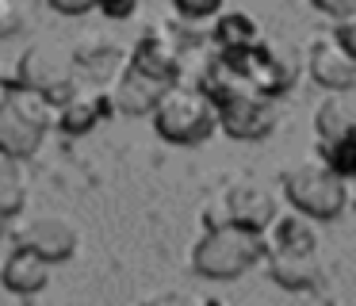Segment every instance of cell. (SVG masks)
Wrapping results in <instances>:
<instances>
[{
	"label": "cell",
	"mask_w": 356,
	"mask_h": 306,
	"mask_svg": "<svg viewBox=\"0 0 356 306\" xmlns=\"http://www.w3.org/2000/svg\"><path fill=\"white\" fill-rule=\"evenodd\" d=\"M27 203V172L19 168V161L0 157V222L16 218Z\"/></svg>",
	"instance_id": "obj_20"
},
{
	"label": "cell",
	"mask_w": 356,
	"mask_h": 306,
	"mask_svg": "<svg viewBox=\"0 0 356 306\" xmlns=\"http://www.w3.org/2000/svg\"><path fill=\"white\" fill-rule=\"evenodd\" d=\"M169 88L172 84L154 81V76H146V73L127 65L123 73L115 76V84H111V107H115L119 115H134V119H138V115H149V119H154V111L161 107V99Z\"/></svg>",
	"instance_id": "obj_12"
},
{
	"label": "cell",
	"mask_w": 356,
	"mask_h": 306,
	"mask_svg": "<svg viewBox=\"0 0 356 306\" xmlns=\"http://www.w3.org/2000/svg\"><path fill=\"white\" fill-rule=\"evenodd\" d=\"M234 69H238L241 84H245L253 96H264L276 104L280 96H287L295 84V65L287 58H280L272 46H257V50H245V54H222Z\"/></svg>",
	"instance_id": "obj_7"
},
{
	"label": "cell",
	"mask_w": 356,
	"mask_h": 306,
	"mask_svg": "<svg viewBox=\"0 0 356 306\" xmlns=\"http://www.w3.org/2000/svg\"><path fill=\"white\" fill-rule=\"evenodd\" d=\"M218 127V107L207 92L195 84H172L165 92L161 107L154 111V130L172 145H195L207 142Z\"/></svg>",
	"instance_id": "obj_4"
},
{
	"label": "cell",
	"mask_w": 356,
	"mask_h": 306,
	"mask_svg": "<svg viewBox=\"0 0 356 306\" xmlns=\"http://www.w3.org/2000/svg\"><path fill=\"white\" fill-rule=\"evenodd\" d=\"M100 12L108 15V19H131V15L138 12V4H134V0H104Z\"/></svg>",
	"instance_id": "obj_27"
},
{
	"label": "cell",
	"mask_w": 356,
	"mask_h": 306,
	"mask_svg": "<svg viewBox=\"0 0 356 306\" xmlns=\"http://www.w3.org/2000/svg\"><path fill=\"white\" fill-rule=\"evenodd\" d=\"M284 191L287 203L295 207V214H307L310 222H330L337 214H345L348 207V184L325 165L322 157L318 161H299L284 172Z\"/></svg>",
	"instance_id": "obj_3"
},
{
	"label": "cell",
	"mask_w": 356,
	"mask_h": 306,
	"mask_svg": "<svg viewBox=\"0 0 356 306\" xmlns=\"http://www.w3.org/2000/svg\"><path fill=\"white\" fill-rule=\"evenodd\" d=\"M4 92H8V88H4V84H0V99H4Z\"/></svg>",
	"instance_id": "obj_29"
},
{
	"label": "cell",
	"mask_w": 356,
	"mask_h": 306,
	"mask_svg": "<svg viewBox=\"0 0 356 306\" xmlns=\"http://www.w3.org/2000/svg\"><path fill=\"white\" fill-rule=\"evenodd\" d=\"M280 111L264 96H230L218 104V127L238 142H261L276 130Z\"/></svg>",
	"instance_id": "obj_9"
},
{
	"label": "cell",
	"mask_w": 356,
	"mask_h": 306,
	"mask_svg": "<svg viewBox=\"0 0 356 306\" xmlns=\"http://www.w3.org/2000/svg\"><path fill=\"white\" fill-rule=\"evenodd\" d=\"M111 111H115V107H111V92H85L81 88L65 107H58L54 127L65 130V134H88V130H92L96 122H104Z\"/></svg>",
	"instance_id": "obj_14"
},
{
	"label": "cell",
	"mask_w": 356,
	"mask_h": 306,
	"mask_svg": "<svg viewBox=\"0 0 356 306\" xmlns=\"http://www.w3.org/2000/svg\"><path fill=\"white\" fill-rule=\"evenodd\" d=\"M184 42H188V35H177L172 27H149L134 42L127 65L154 76V81L180 84V76H184Z\"/></svg>",
	"instance_id": "obj_8"
},
{
	"label": "cell",
	"mask_w": 356,
	"mask_h": 306,
	"mask_svg": "<svg viewBox=\"0 0 356 306\" xmlns=\"http://www.w3.org/2000/svg\"><path fill=\"white\" fill-rule=\"evenodd\" d=\"M50 122H58V107L39 92L12 84L0 99V157L4 161L35 157Z\"/></svg>",
	"instance_id": "obj_2"
},
{
	"label": "cell",
	"mask_w": 356,
	"mask_h": 306,
	"mask_svg": "<svg viewBox=\"0 0 356 306\" xmlns=\"http://www.w3.org/2000/svg\"><path fill=\"white\" fill-rule=\"evenodd\" d=\"M211 42L215 54H245L261 46V23L249 12H222L211 23Z\"/></svg>",
	"instance_id": "obj_15"
},
{
	"label": "cell",
	"mask_w": 356,
	"mask_h": 306,
	"mask_svg": "<svg viewBox=\"0 0 356 306\" xmlns=\"http://www.w3.org/2000/svg\"><path fill=\"white\" fill-rule=\"evenodd\" d=\"M314 8L322 15H330L333 19V27H337V23H345V19H353L356 15V0H314Z\"/></svg>",
	"instance_id": "obj_25"
},
{
	"label": "cell",
	"mask_w": 356,
	"mask_h": 306,
	"mask_svg": "<svg viewBox=\"0 0 356 306\" xmlns=\"http://www.w3.org/2000/svg\"><path fill=\"white\" fill-rule=\"evenodd\" d=\"M16 84L47 96L54 107H65L81 92L77 76H73V61L50 42H35L24 50V58L16 65Z\"/></svg>",
	"instance_id": "obj_6"
},
{
	"label": "cell",
	"mask_w": 356,
	"mask_h": 306,
	"mask_svg": "<svg viewBox=\"0 0 356 306\" xmlns=\"http://www.w3.org/2000/svg\"><path fill=\"white\" fill-rule=\"evenodd\" d=\"M333 38H337V42L356 58V15H353V19H345V23H337V27H333Z\"/></svg>",
	"instance_id": "obj_28"
},
{
	"label": "cell",
	"mask_w": 356,
	"mask_h": 306,
	"mask_svg": "<svg viewBox=\"0 0 356 306\" xmlns=\"http://www.w3.org/2000/svg\"><path fill=\"white\" fill-rule=\"evenodd\" d=\"M318 142H337L345 134H356V92H333L322 99L314 115Z\"/></svg>",
	"instance_id": "obj_18"
},
{
	"label": "cell",
	"mask_w": 356,
	"mask_h": 306,
	"mask_svg": "<svg viewBox=\"0 0 356 306\" xmlns=\"http://www.w3.org/2000/svg\"><path fill=\"white\" fill-rule=\"evenodd\" d=\"M268 275L284 291H314L322 283V264L318 257H299V252H268Z\"/></svg>",
	"instance_id": "obj_16"
},
{
	"label": "cell",
	"mask_w": 356,
	"mask_h": 306,
	"mask_svg": "<svg viewBox=\"0 0 356 306\" xmlns=\"http://www.w3.org/2000/svg\"><path fill=\"white\" fill-rule=\"evenodd\" d=\"M0 283L12 291V295H35L50 283V264L42 257H35L31 249H12L0 264Z\"/></svg>",
	"instance_id": "obj_13"
},
{
	"label": "cell",
	"mask_w": 356,
	"mask_h": 306,
	"mask_svg": "<svg viewBox=\"0 0 356 306\" xmlns=\"http://www.w3.org/2000/svg\"><path fill=\"white\" fill-rule=\"evenodd\" d=\"M318 153L341 180H356V134H345L337 142H318Z\"/></svg>",
	"instance_id": "obj_21"
},
{
	"label": "cell",
	"mask_w": 356,
	"mask_h": 306,
	"mask_svg": "<svg viewBox=\"0 0 356 306\" xmlns=\"http://www.w3.org/2000/svg\"><path fill=\"white\" fill-rule=\"evenodd\" d=\"M24 19H27L24 4H16V0H0V38L16 35V31L24 27Z\"/></svg>",
	"instance_id": "obj_24"
},
{
	"label": "cell",
	"mask_w": 356,
	"mask_h": 306,
	"mask_svg": "<svg viewBox=\"0 0 356 306\" xmlns=\"http://www.w3.org/2000/svg\"><path fill=\"white\" fill-rule=\"evenodd\" d=\"M261 260H268V237L241 226L203 230L192 245V268L203 280H241Z\"/></svg>",
	"instance_id": "obj_1"
},
{
	"label": "cell",
	"mask_w": 356,
	"mask_h": 306,
	"mask_svg": "<svg viewBox=\"0 0 356 306\" xmlns=\"http://www.w3.org/2000/svg\"><path fill=\"white\" fill-rule=\"evenodd\" d=\"M264 237H268V252H299V257L318 252V230L307 214H280Z\"/></svg>",
	"instance_id": "obj_17"
},
{
	"label": "cell",
	"mask_w": 356,
	"mask_h": 306,
	"mask_svg": "<svg viewBox=\"0 0 356 306\" xmlns=\"http://www.w3.org/2000/svg\"><path fill=\"white\" fill-rule=\"evenodd\" d=\"M142 306H222V303L195 287H169V291H154L149 298H142Z\"/></svg>",
	"instance_id": "obj_22"
},
{
	"label": "cell",
	"mask_w": 356,
	"mask_h": 306,
	"mask_svg": "<svg viewBox=\"0 0 356 306\" xmlns=\"http://www.w3.org/2000/svg\"><path fill=\"white\" fill-rule=\"evenodd\" d=\"M123 61V50L115 42H85L73 50V69H81L92 81H108Z\"/></svg>",
	"instance_id": "obj_19"
},
{
	"label": "cell",
	"mask_w": 356,
	"mask_h": 306,
	"mask_svg": "<svg viewBox=\"0 0 356 306\" xmlns=\"http://www.w3.org/2000/svg\"><path fill=\"white\" fill-rule=\"evenodd\" d=\"M19 249H31L47 264H62L77 252V226L62 214H35L19 230Z\"/></svg>",
	"instance_id": "obj_10"
},
{
	"label": "cell",
	"mask_w": 356,
	"mask_h": 306,
	"mask_svg": "<svg viewBox=\"0 0 356 306\" xmlns=\"http://www.w3.org/2000/svg\"><path fill=\"white\" fill-rule=\"evenodd\" d=\"M276 218H280L276 199L257 180H238L203 203V230L241 226V230H253V234H268Z\"/></svg>",
	"instance_id": "obj_5"
},
{
	"label": "cell",
	"mask_w": 356,
	"mask_h": 306,
	"mask_svg": "<svg viewBox=\"0 0 356 306\" xmlns=\"http://www.w3.org/2000/svg\"><path fill=\"white\" fill-rule=\"evenodd\" d=\"M50 4V12H58V15H88V12H96L100 4H92V0H47Z\"/></svg>",
	"instance_id": "obj_26"
},
{
	"label": "cell",
	"mask_w": 356,
	"mask_h": 306,
	"mask_svg": "<svg viewBox=\"0 0 356 306\" xmlns=\"http://www.w3.org/2000/svg\"><path fill=\"white\" fill-rule=\"evenodd\" d=\"M180 23H200V19H218L222 15V4L218 0H177L172 4Z\"/></svg>",
	"instance_id": "obj_23"
},
{
	"label": "cell",
	"mask_w": 356,
	"mask_h": 306,
	"mask_svg": "<svg viewBox=\"0 0 356 306\" xmlns=\"http://www.w3.org/2000/svg\"><path fill=\"white\" fill-rule=\"evenodd\" d=\"M307 69L325 92H356V58L337 38H314L307 50Z\"/></svg>",
	"instance_id": "obj_11"
}]
</instances>
